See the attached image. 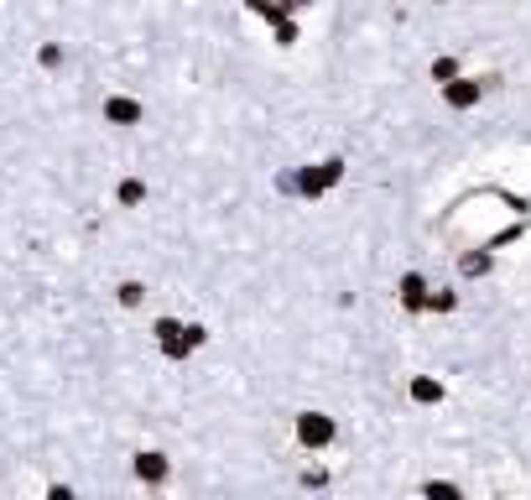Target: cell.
I'll return each instance as SVG.
<instances>
[{
	"mask_svg": "<svg viewBox=\"0 0 531 500\" xmlns=\"http://www.w3.org/2000/svg\"><path fill=\"white\" fill-rule=\"evenodd\" d=\"M136 474H141L146 485H162V480H167V459H162V453H141V459H136Z\"/></svg>",
	"mask_w": 531,
	"mask_h": 500,
	"instance_id": "obj_2",
	"label": "cell"
},
{
	"mask_svg": "<svg viewBox=\"0 0 531 500\" xmlns=\"http://www.w3.org/2000/svg\"><path fill=\"white\" fill-rule=\"evenodd\" d=\"M162 344H167V354H183L187 344H193V333L183 339V328H177V324H162Z\"/></svg>",
	"mask_w": 531,
	"mask_h": 500,
	"instance_id": "obj_3",
	"label": "cell"
},
{
	"mask_svg": "<svg viewBox=\"0 0 531 500\" xmlns=\"http://www.w3.org/2000/svg\"><path fill=\"white\" fill-rule=\"evenodd\" d=\"M297 432H302L307 448H318V443L334 438V422H328V417H302V422H297Z\"/></svg>",
	"mask_w": 531,
	"mask_h": 500,
	"instance_id": "obj_1",
	"label": "cell"
},
{
	"mask_svg": "<svg viewBox=\"0 0 531 500\" xmlns=\"http://www.w3.org/2000/svg\"><path fill=\"white\" fill-rule=\"evenodd\" d=\"M47 500H73V490H68V485H52V490H47Z\"/></svg>",
	"mask_w": 531,
	"mask_h": 500,
	"instance_id": "obj_4",
	"label": "cell"
}]
</instances>
